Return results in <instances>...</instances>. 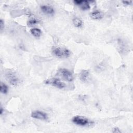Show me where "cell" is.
<instances>
[{
  "label": "cell",
  "mask_w": 133,
  "mask_h": 133,
  "mask_svg": "<svg viewBox=\"0 0 133 133\" xmlns=\"http://www.w3.org/2000/svg\"><path fill=\"white\" fill-rule=\"evenodd\" d=\"M4 28V21L3 19L0 20V28H1V31H2Z\"/></svg>",
  "instance_id": "17"
},
{
  "label": "cell",
  "mask_w": 133,
  "mask_h": 133,
  "mask_svg": "<svg viewBox=\"0 0 133 133\" xmlns=\"http://www.w3.org/2000/svg\"><path fill=\"white\" fill-rule=\"evenodd\" d=\"M4 111L3 108L2 107H1V108H0V114H1V115L3 114Z\"/></svg>",
  "instance_id": "19"
},
{
  "label": "cell",
  "mask_w": 133,
  "mask_h": 133,
  "mask_svg": "<svg viewBox=\"0 0 133 133\" xmlns=\"http://www.w3.org/2000/svg\"><path fill=\"white\" fill-rule=\"evenodd\" d=\"M31 115L32 117L37 119L43 121H47L48 119V116L47 114L43 111L39 110H35L33 111L31 113Z\"/></svg>",
  "instance_id": "6"
},
{
  "label": "cell",
  "mask_w": 133,
  "mask_h": 133,
  "mask_svg": "<svg viewBox=\"0 0 133 133\" xmlns=\"http://www.w3.org/2000/svg\"><path fill=\"white\" fill-rule=\"evenodd\" d=\"M59 74L62 77V78L66 81L72 82L74 79L72 72L66 69H60L59 70Z\"/></svg>",
  "instance_id": "3"
},
{
  "label": "cell",
  "mask_w": 133,
  "mask_h": 133,
  "mask_svg": "<svg viewBox=\"0 0 133 133\" xmlns=\"http://www.w3.org/2000/svg\"><path fill=\"white\" fill-rule=\"evenodd\" d=\"M122 3L126 5H129L130 4H131L132 3V1H122Z\"/></svg>",
  "instance_id": "18"
},
{
  "label": "cell",
  "mask_w": 133,
  "mask_h": 133,
  "mask_svg": "<svg viewBox=\"0 0 133 133\" xmlns=\"http://www.w3.org/2000/svg\"><path fill=\"white\" fill-rule=\"evenodd\" d=\"M52 54L59 58H67L71 55L70 50L64 47H55L52 49Z\"/></svg>",
  "instance_id": "2"
},
{
  "label": "cell",
  "mask_w": 133,
  "mask_h": 133,
  "mask_svg": "<svg viewBox=\"0 0 133 133\" xmlns=\"http://www.w3.org/2000/svg\"><path fill=\"white\" fill-rule=\"evenodd\" d=\"M112 132L114 133H121V131L119 128H118L117 127H115L113 128Z\"/></svg>",
  "instance_id": "16"
},
{
  "label": "cell",
  "mask_w": 133,
  "mask_h": 133,
  "mask_svg": "<svg viewBox=\"0 0 133 133\" xmlns=\"http://www.w3.org/2000/svg\"><path fill=\"white\" fill-rule=\"evenodd\" d=\"M46 84H50L59 89H62L65 87V85L58 78H51L46 80L45 82Z\"/></svg>",
  "instance_id": "5"
},
{
  "label": "cell",
  "mask_w": 133,
  "mask_h": 133,
  "mask_svg": "<svg viewBox=\"0 0 133 133\" xmlns=\"http://www.w3.org/2000/svg\"><path fill=\"white\" fill-rule=\"evenodd\" d=\"M89 76V73L87 70H82L79 74L80 80L83 83L88 82Z\"/></svg>",
  "instance_id": "9"
},
{
  "label": "cell",
  "mask_w": 133,
  "mask_h": 133,
  "mask_svg": "<svg viewBox=\"0 0 133 133\" xmlns=\"http://www.w3.org/2000/svg\"><path fill=\"white\" fill-rule=\"evenodd\" d=\"M72 122L75 125L80 126H90L94 124V121L83 116L76 115L72 118Z\"/></svg>",
  "instance_id": "1"
},
{
  "label": "cell",
  "mask_w": 133,
  "mask_h": 133,
  "mask_svg": "<svg viewBox=\"0 0 133 133\" xmlns=\"http://www.w3.org/2000/svg\"><path fill=\"white\" fill-rule=\"evenodd\" d=\"M0 91L1 93L3 94H7L8 91V86L4 83H1L0 85Z\"/></svg>",
  "instance_id": "13"
},
{
  "label": "cell",
  "mask_w": 133,
  "mask_h": 133,
  "mask_svg": "<svg viewBox=\"0 0 133 133\" xmlns=\"http://www.w3.org/2000/svg\"><path fill=\"white\" fill-rule=\"evenodd\" d=\"M40 8L43 12L45 14L53 15L55 13V10L53 7L48 5H42L40 6Z\"/></svg>",
  "instance_id": "7"
},
{
  "label": "cell",
  "mask_w": 133,
  "mask_h": 133,
  "mask_svg": "<svg viewBox=\"0 0 133 133\" xmlns=\"http://www.w3.org/2000/svg\"><path fill=\"white\" fill-rule=\"evenodd\" d=\"M38 22H39V21L38 19H37L35 18H32L28 20L27 24L28 26H32V25L37 24Z\"/></svg>",
  "instance_id": "14"
},
{
  "label": "cell",
  "mask_w": 133,
  "mask_h": 133,
  "mask_svg": "<svg viewBox=\"0 0 133 133\" xmlns=\"http://www.w3.org/2000/svg\"><path fill=\"white\" fill-rule=\"evenodd\" d=\"M83 2V0H74L73 1V3L75 5L80 6Z\"/></svg>",
  "instance_id": "15"
},
{
  "label": "cell",
  "mask_w": 133,
  "mask_h": 133,
  "mask_svg": "<svg viewBox=\"0 0 133 133\" xmlns=\"http://www.w3.org/2000/svg\"><path fill=\"white\" fill-rule=\"evenodd\" d=\"M90 16L91 18L94 20H99L103 18V15L101 11L97 10L91 12L90 14Z\"/></svg>",
  "instance_id": "8"
},
{
  "label": "cell",
  "mask_w": 133,
  "mask_h": 133,
  "mask_svg": "<svg viewBox=\"0 0 133 133\" xmlns=\"http://www.w3.org/2000/svg\"><path fill=\"white\" fill-rule=\"evenodd\" d=\"M30 32L31 34L35 37H39L42 34V31L39 29L36 28L31 29L30 30Z\"/></svg>",
  "instance_id": "10"
},
{
  "label": "cell",
  "mask_w": 133,
  "mask_h": 133,
  "mask_svg": "<svg viewBox=\"0 0 133 133\" xmlns=\"http://www.w3.org/2000/svg\"><path fill=\"white\" fill-rule=\"evenodd\" d=\"M73 25L76 28H80L83 25V21L82 20L77 17L74 18L72 20Z\"/></svg>",
  "instance_id": "12"
},
{
  "label": "cell",
  "mask_w": 133,
  "mask_h": 133,
  "mask_svg": "<svg viewBox=\"0 0 133 133\" xmlns=\"http://www.w3.org/2000/svg\"><path fill=\"white\" fill-rule=\"evenodd\" d=\"M81 9L82 10H87L90 9V6L89 5V2L86 0H83L82 4L79 6Z\"/></svg>",
  "instance_id": "11"
},
{
  "label": "cell",
  "mask_w": 133,
  "mask_h": 133,
  "mask_svg": "<svg viewBox=\"0 0 133 133\" xmlns=\"http://www.w3.org/2000/svg\"><path fill=\"white\" fill-rule=\"evenodd\" d=\"M6 78L8 82L14 86H17L19 84V79L14 72H7L6 74Z\"/></svg>",
  "instance_id": "4"
}]
</instances>
